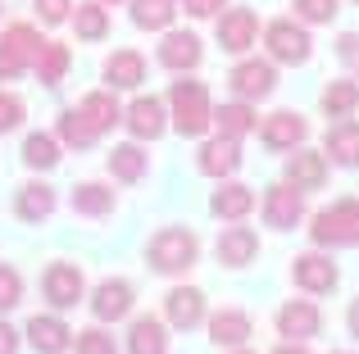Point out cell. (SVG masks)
<instances>
[{
	"label": "cell",
	"mask_w": 359,
	"mask_h": 354,
	"mask_svg": "<svg viewBox=\"0 0 359 354\" xmlns=\"http://www.w3.org/2000/svg\"><path fill=\"white\" fill-rule=\"evenodd\" d=\"M23 300V277L14 268H0V309H14Z\"/></svg>",
	"instance_id": "cell-39"
},
{
	"label": "cell",
	"mask_w": 359,
	"mask_h": 354,
	"mask_svg": "<svg viewBox=\"0 0 359 354\" xmlns=\"http://www.w3.org/2000/svg\"><path fill=\"white\" fill-rule=\"evenodd\" d=\"M50 213H55V191L46 182H27L23 191H18V218L41 222V218H50Z\"/></svg>",
	"instance_id": "cell-27"
},
{
	"label": "cell",
	"mask_w": 359,
	"mask_h": 354,
	"mask_svg": "<svg viewBox=\"0 0 359 354\" xmlns=\"http://www.w3.org/2000/svg\"><path fill=\"white\" fill-rule=\"evenodd\" d=\"M182 9H187L191 18H214V14L223 9V0H182Z\"/></svg>",
	"instance_id": "cell-42"
},
{
	"label": "cell",
	"mask_w": 359,
	"mask_h": 354,
	"mask_svg": "<svg viewBox=\"0 0 359 354\" xmlns=\"http://www.w3.org/2000/svg\"><path fill=\"white\" fill-rule=\"evenodd\" d=\"M132 354H168V332L159 318H137L132 323V337H128Z\"/></svg>",
	"instance_id": "cell-26"
},
{
	"label": "cell",
	"mask_w": 359,
	"mask_h": 354,
	"mask_svg": "<svg viewBox=\"0 0 359 354\" xmlns=\"http://www.w3.org/2000/svg\"><path fill=\"white\" fill-rule=\"evenodd\" d=\"M255 32H259L255 9H223V18H219V45L228 55L250 50V45H255Z\"/></svg>",
	"instance_id": "cell-7"
},
{
	"label": "cell",
	"mask_w": 359,
	"mask_h": 354,
	"mask_svg": "<svg viewBox=\"0 0 359 354\" xmlns=\"http://www.w3.org/2000/svg\"><path fill=\"white\" fill-rule=\"evenodd\" d=\"M264 41H269L273 59H282V64H305V59H309V45H314V41H309V32H305V27H296L291 18L269 23Z\"/></svg>",
	"instance_id": "cell-5"
},
{
	"label": "cell",
	"mask_w": 359,
	"mask_h": 354,
	"mask_svg": "<svg viewBox=\"0 0 359 354\" xmlns=\"http://www.w3.org/2000/svg\"><path fill=\"white\" fill-rule=\"evenodd\" d=\"M177 14V0H132V23L146 32H164Z\"/></svg>",
	"instance_id": "cell-28"
},
{
	"label": "cell",
	"mask_w": 359,
	"mask_h": 354,
	"mask_svg": "<svg viewBox=\"0 0 359 354\" xmlns=\"http://www.w3.org/2000/svg\"><path fill=\"white\" fill-rule=\"evenodd\" d=\"M27 341H32L36 354H64L73 346V332L64 327L60 318H41V313H36V318L27 323Z\"/></svg>",
	"instance_id": "cell-16"
},
{
	"label": "cell",
	"mask_w": 359,
	"mask_h": 354,
	"mask_svg": "<svg viewBox=\"0 0 359 354\" xmlns=\"http://www.w3.org/2000/svg\"><path fill=\"white\" fill-rule=\"evenodd\" d=\"M323 109L332 118H351L359 109V82H332V87L323 91Z\"/></svg>",
	"instance_id": "cell-33"
},
{
	"label": "cell",
	"mask_w": 359,
	"mask_h": 354,
	"mask_svg": "<svg viewBox=\"0 0 359 354\" xmlns=\"http://www.w3.org/2000/svg\"><path fill=\"white\" fill-rule=\"evenodd\" d=\"M46 300L55 309H73L82 300V273L73 264H50L46 268Z\"/></svg>",
	"instance_id": "cell-11"
},
{
	"label": "cell",
	"mask_w": 359,
	"mask_h": 354,
	"mask_svg": "<svg viewBox=\"0 0 359 354\" xmlns=\"http://www.w3.org/2000/svg\"><path fill=\"white\" fill-rule=\"evenodd\" d=\"M73 27H78L82 41H100V36L109 32V14L96 0H87V5H78V14H73Z\"/></svg>",
	"instance_id": "cell-35"
},
{
	"label": "cell",
	"mask_w": 359,
	"mask_h": 354,
	"mask_svg": "<svg viewBox=\"0 0 359 354\" xmlns=\"http://www.w3.org/2000/svg\"><path fill=\"white\" fill-rule=\"evenodd\" d=\"M318 246H359V200H337L309 227Z\"/></svg>",
	"instance_id": "cell-3"
},
{
	"label": "cell",
	"mask_w": 359,
	"mask_h": 354,
	"mask_svg": "<svg viewBox=\"0 0 359 354\" xmlns=\"http://www.w3.org/2000/svg\"><path fill=\"white\" fill-rule=\"evenodd\" d=\"M78 118L87 123V132H91V136H105L109 127H114L118 118H123V109H118V100L109 96V91H91V96L78 105Z\"/></svg>",
	"instance_id": "cell-14"
},
{
	"label": "cell",
	"mask_w": 359,
	"mask_h": 354,
	"mask_svg": "<svg viewBox=\"0 0 359 354\" xmlns=\"http://www.w3.org/2000/svg\"><path fill=\"white\" fill-rule=\"evenodd\" d=\"M210 209L219 213V218H245V213L255 209V191L250 186H241V182H223L219 191H214V200H210Z\"/></svg>",
	"instance_id": "cell-22"
},
{
	"label": "cell",
	"mask_w": 359,
	"mask_h": 354,
	"mask_svg": "<svg viewBox=\"0 0 359 354\" xmlns=\"http://www.w3.org/2000/svg\"><path fill=\"white\" fill-rule=\"evenodd\" d=\"M291 277H296V286H305L309 295H323L341 282V273H337V264L327 255H300L296 264H291Z\"/></svg>",
	"instance_id": "cell-9"
},
{
	"label": "cell",
	"mask_w": 359,
	"mask_h": 354,
	"mask_svg": "<svg viewBox=\"0 0 359 354\" xmlns=\"http://www.w3.org/2000/svg\"><path fill=\"white\" fill-rule=\"evenodd\" d=\"M337 5H341V0H296V14L305 18V23H332L337 18Z\"/></svg>",
	"instance_id": "cell-37"
},
{
	"label": "cell",
	"mask_w": 359,
	"mask_h": 354,
	"mask_svg": "<svg viewBox=\"0 0 359 354\" xmlns=\"http://www.w3.org/2000/svg\"><path fill=\"white\" fill-rule=\"evenodd\" d=\"M150 268L155 273H187V268L196 264V255H201V241H196V232H187V227H164L155 241H150Z\"/></svg>",
	"instance_id": "cell-2"
},
{
	"label": "cell",
	"mask_w": 359,
	"mask_h": 354,
	"mask_svg": "<svg viewBox=\"0 0 359 354\" xmlns=\"http://www.w3.org/2000/svg\"><path fill=\"white\" fill-rule=\"evenodd\" d=\"M105 78H109V87H141V78H146V59H141L137 50H114L105 59Z\"/></svg>",
	"instance_id": "cell-25"
},
{
	"label": "cell",
	"mask_w": 359,
	"mask_h": 354,
	"mask_svg": "<svg viewBox=\"0 0 359 354\" xmlns=\"http://www.w3.org/2000/svg\"><path fill=\"white\" fill-rule=\"evenodd\" d=\"M201 36H191V32H168L164 36V45H159V64L164 69H173V73H187V69H196L201 64Z\"/></svg>",
	"instance_id": "cell-15"
},
{
	"label": "cell",
	"mask_w": 359,
	"mask_h": 354,
	"mask_svg": "<svg viewBox=\"0 0 359 354\" xmlns=\"http://www.w3.org/2000/svg\"><path fill=\"white\" fill-rule=\"evenodd\" d=\"M318 327H323V318H318V309L309 300H291V304H282V309H278V332H282V337H291V341L318 337Z\"/></svg>",
	"instance_id": "cell-13"
},
{
	"label": "cell",
	"mask_w": 359,
	"mask_h": 354,
	"mask_svg": "<svg viewBox=\"0 0 359 354\" xmlns=\"http://www.w3.org/2000/svg\"><path fill=\"white\" fill-rule=\"evenodd\" d=\"M255 255H259V236H255L250 227H228V232L219 236V264L245 268Z\"/></svg>",
	"instance_id": "cell-17"
},
{
	"label": "cell",
	"mask_w": 359,
	"mask_h": 354,
	"mask_svg": "<svg viewBox=\"0 0 359 354\" xmlns=\"http://www.w3.org/2000/svg\"><path fill=\"white\" fill-rule=\"evenodd\" d=\"M73 209L87 213V218H105L114 209V191L100 182H82V186H73Z\"/></svg>",
	"instance_id": "cell-29"
},
{
	"label": "cell",
	"mask_w": 359,
	"mask_h": 354,
	"mask_svg": "<svg viewBox=\"0 0 359 354\" xmlns=\"http://www.w3.org/2000/svg\"><path fill=\"white\" fill-rule=\"evenodd\" d=\"M337 55H341V59H351L355 69H359V36H355V32H346L341 41H337Z\"/></svg>",
	"instance_id": "cell-43"
},
{
	"label": "cell",
	"mask_w": 359,
	"mask_h": 354,
	"mask_svg": "<svg viewBox=\"0 0 359 354\" xmlns=\"http://www.w3.org/2000/svg\"><path fill=\"white\" fill-rule=\"evenodd\" d=\"M237 169H241V150H237L232 136H219V141H205L201 146V173L228 177V173H237Z\"/></svg>",
	"instance_id": "cell-20"
},
{
	"label": "cell",
	"mask_w": 359,
	"mask_h": 354,
	"mask_svg": "<svg viewBox=\"0 0 359 354\" xmlns=\"http://www.w3.org/2000/svg\"><path fill=\"white\" fill-rule=\"evenodd\" d=\"M214 123H219V132H223V136L241 141L245 132H255V109L245 105V100H232V105H223L219 114H214Z\"/></svg>",
	"instance_id": "cell-31"
},
{
	"label": "cell",
	"mask_w": 359,
	"mask_h": 354,
	"mask_svg": "<svg viewBox=\"0 0 359 354\" xmlns=\"http://www.w3.org/2000/svg\"><path fill=\"white\" fill-rule=\"evenodd\" d=\"M78 354H118V350H114V337L91 327V332H78Z\"/></svg>",
	"instance_id": "cell-38"
},
{
	"label": "cell",
	"mask_w": 359,
	"mask_h": 354,
	"mask_svg": "<svg viewBox=\"0 0 359 354\" xmlns=\"http://www.w3.org/2000/svg\"><path fill=\"white\" fill-rule=\"evenodd\" d=\"M168 105H173V127L182 136H201L205 127L214 123V109H210V91H205V82H173Z\"/></svg>",
	"instance_id": "cell-1"
},
{
	"label": "cell",
	"mask_w": 359,
	"mask_h": 354,
	"mask_svg": "<svg viewBox=\"0 0 359 354\" xmlns=\"http://www.w3.org/2000/svg\"><path fill=\"white\" fill-rule=\"evenodd\" d=\"M0 354H18V332L9 323H0Z\"/></svg>",
	"instance_id": "cell-44"
},
{
	"label": "cell",
	"mask_w": 359,
	"mask_h": 354,
	"mask_svg": "<svg viewBox=\"0 0 359 354\" xmlns=\"http://www.w3.org/2000/svg\"><path fill=\"white\" fill-rule=\"evenodd\" d=\"M128 127H132V136H137V141H155V136H164V105H159L155 96H137L128 105Z\"/></svg>",
	"instance_id": "cell-12"
},
{
	"label": "cell",
	"mask_w": 359,
	"mask_h": 354,
	"mask_svg": "<svg viewBox=\"0 0 359 354\" xmlns=\"http://www.w3.org/2000/svg\"><path fill=\"white\" fill-rule=\"evenodd\" d=\"M201 318H205V295L196 291V286H177V291H168V323H173V327L191 332Z\"/></svg>",
	"instance_id": "cell-19"
},
{
	"label": "cell",
	"mask_w": 359,
	"mask_h": 354,
	"mask_svg": "<svg viewBox=\"0 0 359 354\" xmlns=\"http://www.w3.org/2000/svg\"><path fill=\"white\" fill-rule=\"evenodd\" d=\"M300 213H305V195H300V186H296V182H278V186H269V200H264V218H269V227L287 232V227H296Z\"/></svg>",
	"instance_id": "cell-6"
},
{
	"label": "cell",
	"mask_w": 359,
	"mask_h": 354,
	"mask_svg": "<svg viewBox=\"0 0 359 354\" xmlns=\"http://www.w3.org/2000/svg\"><path fill=\"white\" fill-rule=\"evenodd\" d=\"M346 327H351V337L359 341V295H355V304H351V313H346Z\"/></svg>",
	"instance_id": "cell-45"
},
{
	"label": "cell",
	"mask_w": 359,
	"mask_h": 354,
	"mask_svg": "<svg viewBox=\"0 0 359 354\" xmlns=\"http://www.w3.org/2000/svg\"><path fill=\"white\" fill-rule=\"evenodd\" d=\"M23 164L27 169H55L60 164V146H55V136H46V132H32L23 141Z\"/></svg>",
	"instance_id": "cell-34"
},
{
	"label": "cell",
	"mask_w": 359,
	"mask_h": 354,
	"mask_svg": "<svg viewBox=\"0 0 359 354\" xmlns=\"http://www.w3.org/2000/svg\"><path fill=\"white\" fill-rule=\"evenodd\" d=\"M305 132H309V123L300 114H291V109H282V114H273V118H264V146L269 150H296L300 141H305Z\"/></svg>",
	"instance_id": "cell-10"
},
{
	"label": "cell",
	"mask_w": 359,
	"mask_h": 354,
	"mask_svg": "<svg viewBox=\"0 0 359 354\" xmlns=\"http://www.w3.org/2000/svg\"><path fill=\"white\" fill-rule=\"evenodd\" d=\"M146 150L141 146H114V155H109V173L118 177V182H141L146 177Z\"/></svg>",
	"instance_id": "cell-32"
},
{
	"label": "cell",
	"mask_w": 359,
	"mask_h": 354,
	"mask_svg": "<svg viewBox=\"0 0 359 354\" xmlns=\"http://www.w3.org/2000/svg\"><path fill=\"white\" fill-rule=\"evenodd\" d=\"M132 282H100L96 286V300H91V313H96L100 323H114L123 313L132 309Z\"/></svg>",
	"instance_id": "cell-18"
},
{
	"label": "cell",
	"mask_w": 359,
	"mask_h": 354,
	"mask_svg": "<svg viewBox=\"0 0 359 354\" xmlns=\"http://www.w3.org/2000/svg\"><path fill=\"white\" fill-rule=\"evenodd\" d=\"M114 5H118V0H114Z\"/></svg>",
	"instance_id": "cell-48"
},
{
	"label": "cell",
	"mask_w": 359,
	"mask_h": 354,
	"mask_svg": "<svg viewBox=\"0 0 359 354\" xmlns=\"http://www.w3.org/2000/svg\"><path fill=\"white\" fill-rule=\"evenodd\" d=\"M278 354H309L305 346H278Z\"/></svg>",
	"instance_id": "cell-46"
},
{
	"label": "cell",
	"mask_w": 359,
	"mask_h": 354,
	"mask_svg": "<svg viewBox=\"0 0 359 354\" xmlns=\"http://www.w3.org/2000/svg\"><path fill=\"white\" fill-rule=\"evenodd\" d=\"M355 5H359V0H355Z\"/></svg>",
	"instance_id": "cell-47"
},
{
	"label": "cell",
	"mask_w": 359,
	"mask_h": 354,
	"mask_svg": "<svg viewBox=\"0 0 359 354\" xmlns=\"http://www.w3.org/2000/svg\"><path fill=\"white\" fill-rule=\"evenodd\" d=\"M60 136L73 146V150H87V146L96 141V136L87 132V123L78 118V109H64V114H60Z\"/></svg>",
	"instance_id": "cell-36"
},
{
	"label": "cell",
	"mask_w": 359,
	"mask_h": 354,
	"mask_svg": "<svg viewBox=\"0 0 359 354\" xmlns=\"http://www.w3.org/2000/svg\"><path fill=\"white\" fill-rule=\"evenodd\" d=\"M73 9V0H36V14H41V23H64Z\"/></svg>",
	"instance_id": "cell-41"
},
{
	"label": "cell",
	"mask_w": 359,
	"mask_h": 354,
	"mask_svg": "<svg viewBox=\"0 0 359 354\" xmlns=\"http://www.w3.org/2000/svg\"><path fill=\"white\" fill-rule=\"evenodd\" d=\"M18 123H23V100H18V96H5V91H0V136L14 132Z\"/></svg>",
	"instance_id": "cell-40"
},
{
	"label": "cell",
	"mask_w": 359,
	"mask_h": 354,
	"mask_svg": "<svg viewBox=\"0 0 359 354\" xmlns=\"http://www.w3.org/2000/svg\"><path fill=\"white\" fill-rule=\"evenodd\" d=\"M323 177H327L323 155H314V150H296V155L287 160V182H296L300 191H314V186H323Z\"/></svg>",
	"instance_id": "cell-24"
},
{
	"label": "cell",
	"mask_w": 359,
	"mask_h": 354,
	"mask_svg": "<svg viewBox=\"0 0 359 354\" xmlns=\"http://www.w3.org/2000/svg\"><path fill=\"white\" fill-rule=\"evenodd\" d=\"M36 55H41V36H36L27 23H14L5 36H0V82L27 73L36 64Z\"/></svg>",
	"instance_id": "cell-4"
},
{
	"label": "cell",
	"mask_w": 359,
	"mask_h": 354,
	"mask_svg": "<svg viewBox=\"0 0 359 354\" xmlns=\"http://www.w3.org/2000/svg\"><path fill=\"white\" fill-rule=\"evenodd\" d=\"M232 91H237L241 100H264V96H273V87H278V73H273V64H264V59H245L232 69Z\"/></svg>",
	"instance_id": "cell-8"
},
{
	"label": "cell",
	"mask_w": 359,
	"mask_h": 354,
	"mask_svg": "<svg viewBox=\"0 0 359 354\" xmlns=\"http://www.w3.org/2000/svg\"><path fill=\"white\" fill-rule=\"evenodd\" d=\"M210 341L214 346H245L250 341V318L241 309H223L210 318Z\"/></svg>",
	"instance_id": "cell-23"
},
{
	"label": "cell",
	"mask_w": 359,
	"mask_h": 354,
	"mask_svg": "<svg viewBox=\"0 0 359 354\" xmlns=\"http://www.w3.org/2000/svg\"><path fill=\"white\" fill-rule=\"evenodd\" d=\"M36 78L46 82V87H60L64 73H69V45H55V41H41V55H36Z\"/></svg>",
	"instance_id": "cell-30"
},
{
	"label": "cell",
	"mask_w": 359,
	"mask_h": 354,
	"mask_svg": "<svg viewBox=\"0 0 359 354\" xmlns=\"http://www.w3.org/2000/svg\"><path fill=\"white\" fill-rule=\"evenodd\" d=\"M327 155L341 169H359V123L355 118H341V123L327 127Z\"/></svg>",
	"instance_id": "cell-21"
}]
</instances>
